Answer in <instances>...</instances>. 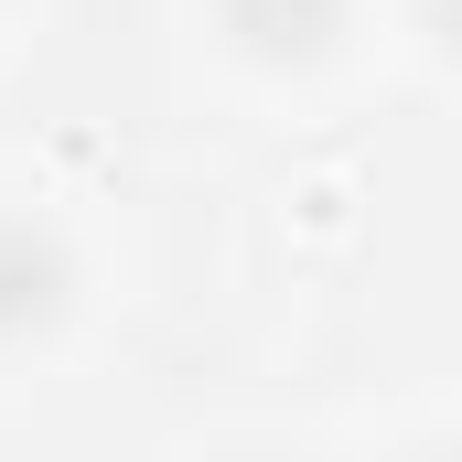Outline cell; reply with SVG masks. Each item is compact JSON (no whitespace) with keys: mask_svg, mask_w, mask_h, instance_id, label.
Returning a JSON list of instances; mask_svg holds the SVG:
<instances>
[{"mask_svg":"<svg viewBox=\"0 0 462 462\" xmlns=\"http://www.w3.org/2000/svg\"><path fill=\"white\" fill-rule=\"evenodd\" d=\"M216 22H226V43L247 54V65L301 76V65H323V54L355 32V0H216Z\"/></svg>","mask_w":462,"mask_h":462,"instance_id":"obj_2","label":"cell"},{"mask_svg":"<svg viewBox=\"0 0 462 462\" xmlns=\"http://www.w3.org/2000/svg\"><path fill=\"white\" fill-rule=\"evenodd\" d=\"M76 312V247L43 216H0V355L54 345Z\"/></svg>","mask_w":462,"mask_h":462,"instance_id":"obj_1","label":"cell"}]
</instances>
